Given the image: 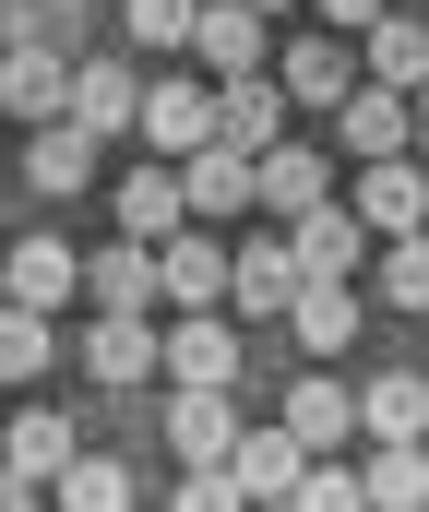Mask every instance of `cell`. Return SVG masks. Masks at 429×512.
I'll return each instance as SVG.
<instances>
[{"label": "cell", "instance_id": "obj_1", "mask_svg": "<svg viewBox=\"0 0 429 512\" xmlns=\"http://www.w3.org/2000/svg\"><path fill=\"white\" fill-rule=\"evenodd\" d=\"M251 370V346H239V322H215V310H191V322H167V382L179 393H239Z\"/></svg>", "mask_w": 429, "mask_h": 512}, {"label": "cell", "instance_id": "obj_2", "mask_svg": "<svg viewBox=\"0 0 429 512\" xmlns=\"http://www.w3.org/2000/svg\"><path fill=\"white\" fill-rule=\"evenodd\" d=\"M143 143H155V167H191L215 143V84H191V72L143 84Z\"/></svg>", "mask_w": 429, "mask_h": 512}, {"label": "cell", "instance_id": "obj_3", "mask_svg": "<svg viewBox=\"0 0 429 512\" xmlns=\"http://www.w3.org/2000/svg\"><path fill=\"white\" fill-rule=\"evenodd\" d=\"M263 48H275V24H263L251 0H203V12H191V60H203L215 84H251Z\"/></svg>", "mask_w": 429, "mask_h": 512}, {"label": "cell", "instance_id": "obj_4", "mask_svg": "<svg viewBox=\"0 0 429 512\" xmlns=\"http://www.w3.org/2000/svg\"><path fill=\"white\" fill-rule=\"evenodd\" d=\"M0 120H24V131L72 120V60H60L48 36H24V48L0 60Z\"/></svg>", "mask_w": 429, "mask_h": 512}, {"label": "cell", "instance_id": "obj_5", "mask_svg": "<svg viewBox=\"0 0 429 512\" xmlns=\"http://www.w3.org/2000/svg\"><path fill=\"white\" fill-rule=\"evenodd\" d=\"M346 215H358V227H370L382 251H394V239H429V167H418V155H394V167H370Z\"/></svg>", "mask_w": 429, "mask_h": 512}, {"label": "cell", "instance_id": "obj_6", "mask_svg": "<svg viewBox=\"0 0 429 512\" xmlns=\"http://www.w3.org/2000/svg\"><path fill=\"white\" fill-rule=\"evenodd\" d=\"M298 286H310V274H298L286 239H239V274H227V310H239V322H286Z\"/></svg>", "mask_w": 429, "mask_h": 512}, {"label": "cell", "instance_id": "obj_7", "mask_svg": "<svg viewBox=\"0 0 429 512\" xmlns=\"http://www.w3.org/2000/svg\"><path fill=\"white\" fill-rule=\"evenodd\" d=\"M239 393H167V441H179V465L203 477V465H239Z\"/></svg>", "mask_w": 429, "mask_h": 512}, {"label": "cell", "instance_id": "obj_8", "mask_svg": "<svg viewBox=\"0 0 429 512\" xmlns=\"http://www.w3.org/2000/svg\"><path fill=\"white\" fill-rule=\"evenodd\" d=\"M0 465H12V477H36V489H60V477L84 465V429H72V417H60L48 393H36V405L12 417V441H0Z\"/></svg>", "mask_w": 429, "mask_h": 512}, {"label": "cell", "instance_id": "obj_9", "mask_svg": "<svg viewBox=\"0 0 429 512\" xmlns=\"http://www.w3.org/2000/svg\"><path fill=\"white\" fill-rule=\"evenodd\" d=\"M275 429L310 453V465H322V453H346V441H358V393L334 382V370H310V382L286 393V417H275Z\"/></svg>", "mask_w": 429, "mask_h": 512}, {"label": "cell", "instance_id": "obj_10", "mask_svg": "<svg viewBox=\"0 0 429 512\" xmlns=\"http://www.w3.org/2000/svg\"><path fill=\"white\" fill-rule=\"evenodd\" d=\"M286 84L275 72H251V84H215V143H227V155H251V167H263V155H275L286 143Z\"/></svg>", "mask_w": 429, "mask_h": 512}, {"label": "cell", "instance_id": "obj_11", "mask_svg": "<svg viewBox=\"0 0 429 512\" xmlns=\"http://www.w3.org/2000/svg\"><path fill=\"white\" fill-rule=\"evenodd\" d=\"M72 131H84V143L143 131V84H132V60H72Z\"/></svg>", "mask_w": 429, "mask_h": 512}, {"label": "cell", "instance_id": "obj_12", "mask_svg": "<svg viewBox=\"0 0 429 512\" xmlns=\"http://www.w3.org/2000/svg\"><path fill=\"white\" fill-rule=\"evenodd\" d=\"M358 429H370V453H429V382L418 370H382L358 393Z\"/></svg>", "mask_w": 429, "mask_h": 512}, {"label": "cell", "instance_id": "obj_13", "mask_svg": "<svg viewBox=\"0 0 429 512\" xmlns=\"http://www.w3.org/2000/svg\"><path fill=\"white\" fill-rule=\"evenodd\" d=\"M358 72H370L382 96H406V108H418V84H429V24H418V12H382V24L358 36Z\"/></svg>", "mask_w": 429, "mask_h": 512}, {"label": "cell", "instance_id": "obj_14", "mask_svg": "<svg viewBox=\"0 0 429 512\" xmlns=\"http://www.w3.org/2000/svg\"><path fill=\"white\" fill-rule=\"evenodd\" d=\"M286 251H298V274H310V286H346V274L370 262V227H358L346 203H322V215H298V227H286Z\"/></svg>", "mask_w": 429, "mask_h": 512}, {"label": "cell", "instance_id": "obj_15", "mask_svg": "<svg viewBox=\"0 0 429 512\" xmlns=\"http://www.w3.org/2000/svg\"><path fill=\"white\" fill-rule=\"evenodd\" d=\"M0 286H12V310H36V322H48V310L84 286V262H72L48 227H36V239H12V251H0Z\"/></svg>", "mask_w": 429, "mask_h": 512}, {"label": "cell", "instance_id": "obj_16", "mask_svg": "<svg viewBox=\"0 0 429 512\" xmlns=\"http://www.w3.org/2000/svg\"><path fill=\"white\" fill-rule=\"evenodd\" d=\"M406 131H418V108H406V96H382V84H358V96L334 108V143H346L358 167H394V155H406Z\"/></svg>", "mask_w": 429, "mask_h": 512}, {"label": "cell", "instance_id": "obj_17", "mask_svg": "<svg viewBox=\"0 0 429 512\" xmlns=\"http://www.w3.org/2000/svg\"><path fill=\"white\" fill-rule=\"evenodd\" d=\"M179 227H191V191H179V167H132V179H120V239H132V251H167Z\"/></svg>", "mask_w": 429, "mask_h": 512}, {"label": "cell", "instance_id": "obj_18", "mask_svg": "<svg viewBox=\"0 0 429 512\" xmlns=\"http://www.w3.org/2000/svg\"><path fill=\"white\" fill-rule=\"evenodd\" d=\"M227 477H239V501H251V512H286V501H298V477H310V453H298L286 429H239V465H227Z\"/></svg>", "mask_w": 429, "mask_h": 512}, {"label": "cell", "instance_id": "obj_19", "mask_svg": "<svg viewBox=\"0 0 429 512\" xmlns=\"http://www.w3.org/2000/svg\"><path fill=\"white\" fill-rule=\"evenodd\" d=\"M275 84H286V96H310V108H346V96H358V48H346V36H286Z\"/></svg>", "mask_w": 429, "mask_h": 512}, {"label": "cell", "instance_id": "obj_20", "mask_svg": "<svg viewBox=\"0 0 429 512\" xmlns=\"http://www.w3.org/2000/svg\"><path fill=\"white\" fill-rule=\"evenodd\" d=\"M251 203L286 215V227H298V215H322V203H334V191H322V143H275V155L251 167Z\"/></svg>", "mask_w": 429, "mask_h": 512}, {"label": "cell", "instance_id": "obj_21", "mask_svg": "<svg viewBox=\"0 0 429 512\" xmlns=\"http://www.w3.org/2000/svg\"><path fill=\"white\" fill-rule=\"evenodd\" d=\"M84 370H96L108 393H132V382L167 370V334H155V322H84Z\"/></svg>", "mask_w": 429, "mask_h": 512}, {"label": "cell", "instance_id": "obj_22", "mask_svg": "<svg viewBox=\"0 0 429 512\" xmlns=\"http://www.w3.org/2000/svg\"><path fill=\"white\" fill-rule=\"evenodd\" d=\"M227 274H239V251H215V239H167L155 251V286L179 310H227Z\"/></svg>", "mask_w": 429, "mask_h": 512}, {"label": "cell", "instance_id": "obj_23", "mask_svg": "<svg viewBox=\"0 0 429 512\" xmlns=\"http://www.w3.org/2000/svg\"><path fill=\"white\" fill-rule=\"evenodd\" d=\"M84 286H96V322H143V298H167L155 286V251H132V239H108V251L84 262Z\"/></svg>", "mask_w": 429, "mask_h": 512}, {"label": "cell", "instance_id": "obj_24", "mask_svg": "<svg viewBox=\"0 0 429 512\" xmlns=\"http://www.w3.org/2000/svg\"><path fill=\"white\" fill-rule=\"evenodd\" d=\"M179 191H191V227H227V215H251V155L203 143V155L179 167Z\"/></svg>", "mask_w": 429, "mask_h": 512}, {"label": "cell", "instance_id": "obj_25", "mask_svg": "<svg viewBox=\"0 0 429 512\" xmlns=\"http://www.w3.org/2000/svg\"><path fill=\"white\" fill-rule=\"evenodd\" d=\"M24 179H36V203H72L84 179H96V143L72 120H48V131H24Z\"/></svg>", "mask_w": 429, "mask_h": 512}, {"label": "cell", "instance_id": "obj_26", "mask_svg": "<svg viewBox=\"0 0 429 512\" xmlns=\"http://www.w3.org/2000/svg\"><path fill=\"white\" fill-rule=\"evenodd\" d=\"M286 334H298L310 358H334V346L358 334V298H346V286H298V310H286Z\"/></svg>", "mask_w": 429, "mask_h": 512}, {"label": "cell", "instance_id": "obj_27", "mask_svg": "<svg viewBox=\"0 0 429 512\" xmlns=\"http://www.w3.org/2000/svg\"><path fill=\"white\" fill-rule=\"evenodd\" d=\"M48 512H132V465H108V453H84L60 489H48Z\"/></svg>", "mask_w": 429, "mask_h": 512}, {"label": "cell", "instance_id": "obj_28", "mask_svg": "<svg viewBox=\"0 0 429 512\" xmlns=\"http://www.w3.org/2000/svg\"><path fill=\"white\" fill-rule=\"evenodd\" d=\"M358 489H370V512H429V453H370Z\"/></svg>", "mask_w": 429, "mask_h": 512}, {"label": "cell", "instance_id": "obj_29", "mask_svg": "<svg viewBox=\"0 0 429 512\" xmlns=\"http://www.w3.org/2000/svg\"><path fill=\"white\" fill-rule=\"evenodd\" d=\"M48 358H60V334L36 310H0V382H48Z\"/></svg>", "mask_w": 429, "mask_h": 512}, {"label": "cell", "instance_id": "obj_30", "mask_svg": "<svg viewBox=\"0 0 429 512\" xmlns=\"http://www.w3.org/2000/svg\"><path fill=\"white\" fill-rule=\"evenodd\" d=\"M191 12L203 0H120V24H132L143 48H191Z\"/></svg>", "mask_w": 429, "mask_h": 512}, {"label": "cell", "instance_id": "obj_31", "mask_svg": "<svg viewBox=\"0 0 429 512\" xmlns=\"http://www.w3.org/2000/svg\"><path fill=\"white\" fill-rule=\"evenodd\" d=\"M382 298L394 310H429V239H394L382 251Z\"/></svg>", "mask_w": 429, "mask_h": 512}, {"label": "cell", "instance_id": "obj_32", "mask_svg": "<svg viewBox=\"0 0 429 512\" xmlns=\"http://www.w3.org/2000/svg\"><path fill=\"white\" fill-rule=\"evenodd\" d=\"M286 512H370V489H358L346 465H310V477H298V501H286Z\"/></svg>", "mask_w": 429, "mask_h": 512}, {"label": "cell", "instance_id": "obj_33", "mask_svg": "<svg viewBox=\"0 0 429 512\" xmlns=\"http://www.w3.org/2000/svg\"><path fill=\"white\" fill-rule=\"evenodd\" d=\"M179 512H251V501H239L227 465H203V477H179Z\"/></svg>", "mask_w": 429, "mask_h": 512}, {"label": "cell", "instance_id": "obj_34", "mask_svg": "<svg viewBox=\"0 0 429 512\" xmlns=\"http://www.w3.org/2000/svg\"><path fill=\"white\" fill-rule=\"evenodd\" d=\"M310 12H322V36H334V24H358V36L382 24V0H310Z\"/></svg>", "mask_w": 429, "mask_h": 512}, {"label": "cell", "instance_id": "obj_35", "mask_svg": "<svg viewBox=\"0 0 429 512\" xmlns=\"http://www.w3.org/2000/svg\"><path fill=\"white\" fill-rule=\"evenodd\" d=\"M24 36H48V24H36V12H24V0H0V60H12V48H24Z\"/></svg>", "mask_w": 429, "mask_h": 512}, {"label": "cell", "instance_id": "obj_36", "mask_svg": "<svg viewBox=\"0 0 429 512\" xmlns=\"http://www.w3.org/2000/svg\"><path fill=\"white\" fill-rule=\"evenodd\" d=\"M0 512H48V489H36V477H12V465H0Z\"/></svg>", "mask_w": 429, "mask_h": 512}, {"label": "cell", "instance_id": "obj_37", "mask_svg": "<svg viewBox=\"0 0 429 512\" xmlns=\"http://www.w3.org/2000/svg\"><path fill=\"white\" fill-rule=\"evenodd\" d=\"M251 12H263V24H275V12H286V0H251Z\"/></svg>", "mask_w": 429, "mask_h": 512}, {"label": "cell", "instance_id": "obj_38", "mask_svg": "<svg viewBox=\"0 0 429 512\" xmlns=\"http://www.w3.org/2000/svg\"><path fill=\"white\" fill-rule=\"evenodd\" d=\"M418 131H429V84H418Z\"/></svg>", "mask_w": 429, "mask_h": 512}, {"label": "cell", "instance_id": "obj_39", "mask_svg": "<svg viewBox=\"0 0 429 512\" xmlns=\"http://www.w3.org/2000/svg\"><path fill=\"white\" fill-rule=\"evenodd\" d=\"M0 310H12V286H0Z\"/></svg>", "mask_w": 429, "mask_h": 512}]
</instances>
